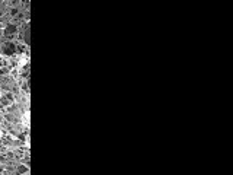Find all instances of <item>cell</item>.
Masks as SVG:
<instances>
[{
  "label": "cell",
  "instance_id": "6da1fadb",
  "mask_svg": "<svg viewBox=\"0 0 233 175\" xmlns=\"http://www.w3.org/2000/svg\"><path fill=\"white\" fill-rule=\"evenodd\" d=\"M0 51L5 56H13L15 53H18V47L12 41H3V42H0Z\"/></svg>",
  "mask_w": 233,
  "mask_h": 175
},
{
  "label": "cell",
  "instance_id": "7a4b0ae2",
  "mask_svg": "<svg viewBox=\"0 0 233 175\" xmlns=\"http://www.w3.org/2000/svg\"><path fill=\"white\" fill-rule=\"evenodd\" d=\"M18 34V25L16 23H7L5 29H3V35L7 36V38H12Z\"/></svg>",
  "mask_w": 233,
  "mask_h": 175
},
{
  "label": "cell",
  "instance_id": "3957f363",
  "mask_svg": "<svg viewBox=\"0 0 233 175\" xmlns=\"http://www.w3.org/2000/svg\"><path fill=\"white\" fill-rule=\"evenodd\" d=\"M12 95H5V96H2L0 98V104H3V105H7V104H10L12 102Z\"/></svg>",
  "mask_w": 233,
  "mask_h": 175
},
{
  "label": "cell",
  "instance_id": "277c9868",
  "mask_svg": "<svg viewBox=\"0 0 233 175\" xmlns=\"http://www.w3.org/2000/svg\"><path fill=\"white\" fill-rule=\"evenodd\" d=\"M18 169H19V171H18L19 174H22V172H26V171H28V168H26V166H23V165H20Z\"/></svg>",
  "mask_w": 233,
  "mask_h": 175
}]
</instances>
